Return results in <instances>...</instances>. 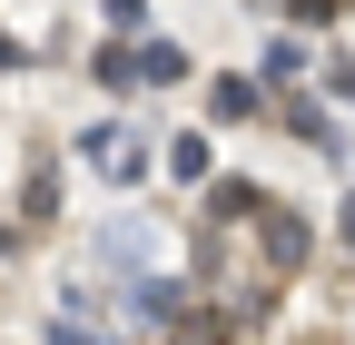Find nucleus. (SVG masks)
Masks as SVG:
<instances>
[{
  "mask_svg": "<svg viewBox=\"0 0 355 345\" xmlns=\"http://www.w3.org/2000/svg\"><path fill=\"white\" fill-rule=\"evenodd\" d=\"M79 158H89V168H99V178H109V188H139V178H148V148H139V139H128V128H119V118H99V128H79Z\"/></svg>",
  "mask_w": 355,
  "mask_h": 345,
  "instance_id": "obj_1",
  "label": "nucleus"
},
{
  "mask_svg": "<svg viewBox=\"0 0 355 345\" xmlns=\"http://www.w3.org/2000/svg\"><path fill=\"white\" fill-rule=\"evenodd\" d=\"M336 237H345V247H355V188H345V207H336Z\"/></svg>",
  "mask_w": 355,
  "mask_h": 345,
  "instance_id": "obj_11",
  "label": "nucleus"
},
{
  "mask_svg": "<svg viewBox=\"0 0 355 345\" xmlns=\"http://www.w3.org/2000/svg\"><path fill=\"white\" fill-rule=\"evenodd\" d=\"M139 79H188V50H168V39H139Z\"/></svg>",
  "mask_w": 355,
  "mask_h": 345,
  "instance_id": "obj_7",
  "label": "nucleus"
},
{
  "mask_svg": "<svg viewBox=\"0 0 355 345\" xmlns=\"http://www.w3.org/2000/svg\"><path fill=\"white\" fill-rule=\"evenodd\" d=\"M0 256H20V227H0Z\"/></svg>",
  "mask_w": 355,
  "mask_h": 345,
  "instance_id": "obj_12",
  "label": "nucleus"
},
{
  "mask_svg": "<svg viewBox=\"0 0 355 345\" xmlns=\"http://www.w3.org/2000/svg\"><path fill=\"white\" fill-rule=\"evenodd\" d=\"M40 345H99V335H79V316H60L50 335H40Z\"/></svg>",
  "mask_w": 355,
  "mask_h": 345,
  "instance_id": "obj_10",
  "label": "nucleus"
},
{
  "mask_svg": "<svg viewBox=\"0 0 355 345\" xmlns=\"http://www.w3.org/2000/svg\"><path fill=\"white\" fill-rule=\"evenodd\" d=\"M168 168H178V178H188V188H198V178H207V168H217V148L198 139V128H188V139H168Z\"/></svg>",
  "mask_w": 355,
  "mask_h": 345,
  "instance_id": "obj_5",
  "label": "nucleus"
},
{
  "mask_svg": "<svg viewBox=\"0 0 355 345\" xmlns=\"http://www.w3.org/2000/svg\"><path fill=\"white\" fill-rule=\"evenodd\" d=\"M207 109L217 118H257V79H207Z\"/></svg>",
  "mask_w": 355,
  "mask_h": 345,
  "instance_id": "obj_4",
  "label": "nucleus"
},
{
  "mask_svg": "<svg viewBox=\"0 0 355 345\" xmlns=\"http://www.w3.org/2000/svg\"><path fill=\"white\" fill-rule=\"evenodd\" d=\"M99 79H109V89H128V79H139V50H128V39H109V50H99Z\"/></svg>",
  "mask_w": 355,
  "mask_h": 345,
  "instance_id": "obj_8",
  "label": "nucleus"
},
{
  "mask_svg": "<svg viewBox=\"0 0 355 345\" xmlns=\"http://www.w3.org/2000/svg\"><path fill=\"white\" fill-rule=\"evenodd\" d=\"M20 218H40V227L60 218V168H50V158H40L30 178H20Z\"/></svg>",
  "mask_w": 355,
  "mask_h": 345,
  "instance_id": "obj_3",
  "label": "nucleus"
},
{
  "mask_svg": "<svg viewBox=\"0 0 355 345\" xmlns=\"http://www.w3.org/2000/svg\"><path fill=\"white\" fill-rule=\"evenodd\" d=\"M266 306H277V296H266V286H247V296H227V335H257V326H266Z\"/></svg>",
  "mask_w": 355,
  "mask_h": 345,
  "instance_id": "obj_6",
  "label": "nucleus"
},
{
  "mask_svg": "<svg viewBox=\"0 0 355 345\" xmlns=\"http://www.w3.org/2000/svg\"><path fill=\"white\" fill-rule=\"evenodd\" d=\"M257 256H266V276H296L306 267V218H296V207H257Z\"/></svg>",
  "mask_w": 355,
  "mask_h": 345,
  "instance_id": "obj_2",
  "label": "nucleus"
},
{
  "mask_svg": "<svg viewBox=\"0 0 355 345\" xmlns=\"http://www.w3.org/2000/svg\"><path fill=\"white\" fill-rule=\"evenodd\" d=\"M168 345H237V335H227V316H188V326L168 335Z\"/></svg>",
  "mask_w": 355,
  "mask_h": 345,
  "instance_id": "obj_9",
  "label": "nucleus"
}]
</instances>
